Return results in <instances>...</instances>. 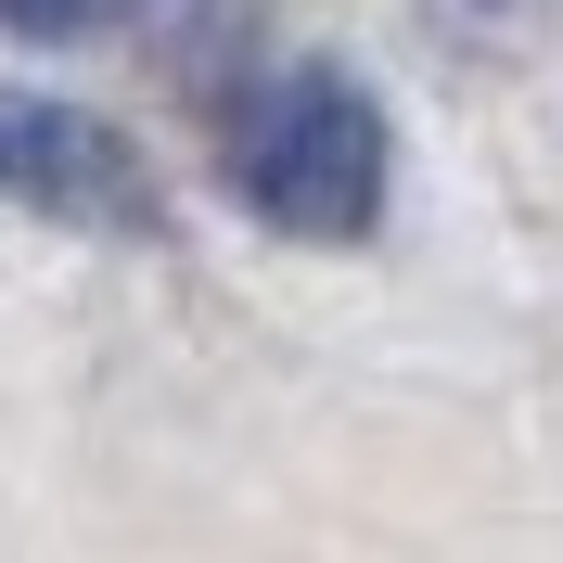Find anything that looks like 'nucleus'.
Here are the masks:
<instances>
[{
  "instance_id": "obj_1",
  "label": "nucleus",
  "mask_w": 563,
  "mask_h": 563,
  "mask_svg": "<svg viewBox=\"0 0 563 563\" xmlns=\"http://www.w3.org/2000/svg\"><path fill=\"white\" fill-rule=\"evenodd\" d=\"M218 154L269 231L295 244H358L385 218V103L346 65H269L218 103Z\"/></svg>"
},
{
  "instance_id": "obj_4",
  "label": "nucleus",
  "mask_w": 563,
  "mask_h": 563,
  "mask_svg": "<svg viewBox=\"0 0 563 563\" xmlns=\"http://www.w3.org/2000/svg\"><path fill=\"white\" fill-rule=\"evenodd\" d=\"M141 26L167 38V52H192V65H206V52H231V38L256 26V0H141Z\"/></svg>"
},
{
  "instance_id": "obj_5",
  "label": "nucleus",
  "mask_w": 563,
  "mask_h": 563,
  "mask_svg": "<svg viewBox=\"0 0 563 563\" xmlns=\"http://www.w3.org/2000/svg\"><path fill=\"white\" fill-rule=\"evenodd\" d=\"M115 0H0V26L13 38H77V26H103Z\"/></svg>"
},
{
  "instance_id": "obj_3",
  "label": "nucleus",
  "mask_w": 563,
  "mask_h": 563,
  "mask_svg": "<svg viewBox=\"0 0 563 563\" xmlns=\"http://www.w3.org/2000/svg\"><path fill=\"white\" fill-rule=\"evenodd\" d=\"M538 13H551V0H422V38L461 52V65H499V52L538 38Z\"/></svg>"
},
{
  "instance_id": "obj_2",
  "label": "nucleus",
  "mask_w": 563,
  "mask_h": 563,
  "mask_svg": "<svg viewBox=\"0 0 563 563\" xmlns=\"http://www.w3.org/2000/svg\"><path fill=\"white\" fill-rule=\"evenodd\" d=\"M0 206L65 218V231H167V192L129 154V129L52 103V90H0Z\"/></svg>"
}]
</instances>
